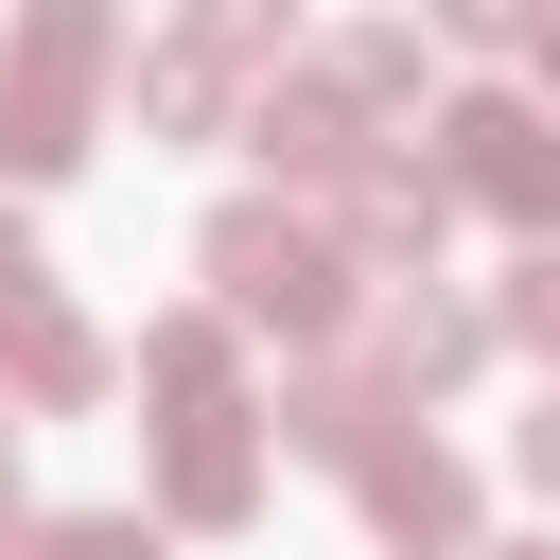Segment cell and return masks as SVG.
I'll use <instances>...</instances> for the list:
<instances>
[{
    "instance_id": "cell-1",
    "label": "cell",
    "mask_w": 560,
    "mask_h": 560,
    "mask_svg": "<svg viewBox=\"0 0 560 560\" xmlns=\"http://www.w3.org/2000/svg\"><path fill=\"white\" fill-rule=\"evenodd\" d=\"M210 280H228V315H262V332H332V315H350V245H332L315 210H228V228H210Z\"/></svg>"
},
{
    "instance_id": "cell-2",
    "label": "cell",
    "mask_w": 560,
    "mask_h": 560,
    "mask_svg": "<svg viewBox=\"0 0 560 560\" xmlns=\"http://www.w3.org/2000/svg\"><path fill=\"white\" fill-rule=\"evenodd\" d=\"M88 88H105V18H18V52H0V158L70 175L88 158Z\"/></svg>"
},
{
    "instance_id": "cell-3",
    "label": "cell",
    "mask_w": 560,
    "mask_h": 560,
    "mask_svg": "<svg viewBox=\"0 0 560 560\" xmlns=\"http://www.w3.org/2000/svg\"><path fill=\"white\" fill-rule=\"evenodd\" d=\"M455 192L560 210V122H542V105H455Z\"/></svg>"
},
{
    "instance_id": "cell-4",
    "label": "cell",
    "mask_w": 560,
    "mask_h": 560,
    "mask_svg": "<svg viewBox=\"0 0 560 560\" xmlns=\"http://www.w3.org/2000/svg\"><path fill=\"white\" fill-rule=\"evenodd\" d=\"M0 350H18V385H35V402H70V385L105 368V350L70 332V298H52V262H35L18 228H0Z\"/></svg>"
},
{
    "instance_id": "cell-5",
    "label": "cell",
    "mask_w": 560,
    "mask_h": 560,
    "mask_svg": "<svg viewBox=\"0 0 560 560\" xmlns=\"http://www.w3.org/2000/svg\"><path fill=\"white\" fill-rule=\"evenodd\" d=\"M368 525L455 560V542H472V472H455V455H420V438H368Z\"/></svg>"
},
{
    "instance_id": "cell-6",
    "label": "cell",
    "mask_w": 560,
    "mask_h": 560,
    "mask_svg": "<svg viewBox=\"0 0 560 560\" xmlns=\"http://www.w3.org/2000/svg\"><path fill=\"white\" fill-rule=\"evenodd\" d=\"M262 158L350 175V88H332V70H280V88H262Z\"/></svg>"
},
{
    "instance_id": "cell-7",
    "label": "cell",
    "mask_w": 560,
    "mask_h": 560,
    "mask_svg": "<svg viewBox=\"0 0 560 560\" xmlns=\"http://www.w3.org/2000/svg\"><path fill=\"white\" fill-rule=\"evenodd\" d=\"M472 350H490V315H472V298H402V315H385V385H402V402H420V385H455Z\"/></svg>"
},
{
    "instance_id": "cell-8",
    "label": "cell",
    "mask_w": 560,
    "mask_h": 560,
    "mask_svg": "<svg viewBox=\"0 0 560 560\" xmlns=\"http://www.w3.org/2000/svg\"><path fill=\"white\" fill-rule=\"evenodd\" d=\"M245 490H262V438H245V420H175V508H192V525H228Z\"/></svg>"
},
{
    "instance_id": "cell-9",
    "label": "cell",
    "mask_w": 560,
    "mask_h": 560,
    "mask_svg": "<svg viewBox=\"0 0 560 560\" xmlns=\"http://www.w3.org/2000/svg\"><path fill=\"white\" fill-rule=\"evenodd\" d=\"M350 210H368V245H438V210H455V192H438V175H402V158H385V175H368V192H350Z\"/></svg>"
},
{
    "instance_id": "cell-10",
    "label": "cell",
    "mask_w": 560,
    "mask_h": 560,
    "mask_svg": "<svg viewBox=\"0 0 560 560\" xmlns=\"http://www.w3.org/2000/svg\"><path fill=\"white\" fill-rule=\"evenodd\" d=\"M18 560H158V525H105V508H88V525H35Z\"/></svg>"
},
{
    "instance_id": "cell-11",
    "label": "cell",
    "mask_w": 560,
    "mask_h": 560,
    "mask_svg": "<svg viewBox=\"0 0 560 560\" xmlns=\"http://www.w3.org/2000/svg\"><path fill=\"white\" fill-rule=\"evenodd\" d=\"M508 332H525V350H560V262H525V298H508Z\"/></svg>"
},
{
    "instance_id": "cell-12",
    "label": "cell",
    "mask_w": 560,
    "mask_h": 560,
    "mask_svg": "<svg viewBox=\"0 0 560 560\" xmlns=\"http://www.w3.org/2000/svg\"><path fill=\"white\" fill-rule=\"evenodd\" d=\"M525 490H560V402H542V420H525Z\"/></svg>"
},
{
    "instance_id": "cell-13",
    "label": "cell",
    "mask_w": 560,
    "mask_h": 560,
    "mask_svg": "<svg viewBox=\"0 0 560 560\" xmlns=\"http://www.w3.org/2000/svg\"><path fill=\"white\" fill-rule=\"evenodd\" d=\"M0 508H18V455H0Z\"/></svg>"
},
{
    "instance_id": "cell-14",
    "label": "cell",
    "mask_w": 560,
    "mask_h": 560,
    "mask_svg": "<svg viewBox=\"0 0 560 560\" xmlns=\"http://www.w3.org/2000/svg\"><path fill=\"white\" fill-rule=\"evenodd\" d=\"M542 70H560V18H542Z\"/></svg>"
},
{
    "instance_id": "cell-15",
    "label": "cell",
    "mask_w": 560,
    "mask_h": 560,
    "mask_svg": "<svg viewBox=\"0 0 560 560\" xmlns=\"http://www.w3.org/2000/svg\"><path fill=\"white\" fill-rule=\"evenodd\" d=\"M525 560H560V542H525Z\"/></svg>"
}]
</instances>
